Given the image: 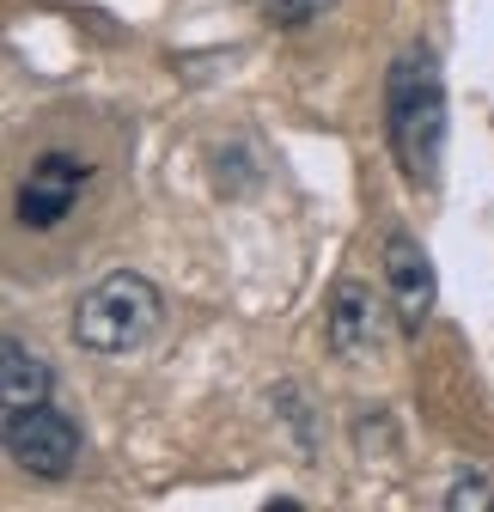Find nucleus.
<instances>
[{
    "label": "nucleus",
    "mask_w": 494,
    "mask_h": 512,
    "mask_svg": "<svg viewBox=\"0 0 494 512\" xmlns=\"http://www.w3.org/2000/svg\"><path fill=\"white\" fill-rule=\"evenodd\" d=\"M385 141L397 171L415 189L440 183V159H446V80H440V55L427 43H409L391 74H385Z\"/></svg>",
    "instance_id": "f257e3e1"
},
{
    "label": "nucleus",
    "mask_w": 494,
    "mask_h": 512,
    "mask_svg": "<svg viewBox=\"0 0 494 512\" xmlns=\"http://www.w3.org/2000/svg\"><path fill=\"white\" fill-rule=\"evenodd\" d=\"M159 324H165L159 287L147 275H129V269L92 281L74 305V342L86 354H135Z\"/></svg>",
    "instance_id": "f03ea898"
},
{
    "label": "nucleus",
    "mask_w": 494,
    "mask_h": 512,
    "mask_svg": "<svg viewBox=\"0 0 494 512\" xmlns=\"http://www.w3.org/2000/svg\"><path fill=\"white\" fill-rule=\"evenodd\" d=\"M7 452L37 482H61V476H74V464H80V427L61 409H49V403L7 409Z\"/></svg>",
    "instance_id": "7ed1b4c3"
},
{
    "label": "nucleus",
    "mask_w": 494,
    "mask_h": 512,
    "mask_svg": "<svg viewBox=\"0 0 494 512\" xmlns=\"http://www.w3.org/2000/svg\"><path fill=\"white\" fill-rule=\"evenodd\" d=\"M385 293H391V311H397V324L403 336H421V324L434 317V263H427V250L409 238V232H391L385 244Z\"/></svg>",
    "instance_id": "20e7f679"
},
{
    "label": "nucleus",
    "mask_w": 494,
    "mask_h": 512,
    "mask_svg": "<svg viewBox=\"0 0 494 512\" xmlns=\"http://www.w3.org/2000/svg\"><path fill=\"white\" fill-rule=\"evenodd\" d=\"M80 183H86V165L74 153H43L31 165V177L19 183V220L31 232L61 226V220L74 214V202H80Z\"/></svg>",
    "instance_id": "39448f33"
},
{
    "label": "nucleus",
    "mask_w": 494,
    "mask_h": 512,
    "mask_svg": "<svg viewBox=\"0 0 494 512\" xmlns=\"http://www.w3.org/2000/svg\"><path fill=\"white\" fill-rule=\"evenodd\" d=\"M324 336L342 360H360L373 354L379 336H385V311H379V293L366 281H336L330 293V311H324Z\"/></svg>",
    "instance_id": "423d86ee"
},
{
    "label": "nucleus",
    "mask_w": 494,
    "mask_h": 512,
    "mask_svg": "<svg viewBox=\"0 0 494 512\" xmlns=\"http://www.w3.org/2000/svg\"><path fill=\"white\" fill-rule=\"evenodd\" d=\"M49 391H55L49 360H43L25 336H7V342H0V397H7V409L49 403Z\"/></svg>",
    "instance_id": "0eeeda50"
},
{
    "label": "nucleus",
    "mask_w": 494,
    "mask_h": 512,
    "mask_svg": "<svg viewBox=\"0 0 494 512\" xmlns=\"http://www.w3.org/2000/svg\"><path fill=\"white\" fill-rule=\"evenodd\" d=\"M446 506L452 512H494V482L476 476V470H458L452 488H446Z\"/></svg>",
    "instance_id": "6e6552de"
},
{
    "label": "nucleus",
    "mask_w": 494,
    "mask_h": 512,
    "mask_svg": "<svg viewBox=\"0 0 494 512\" xmlns=\"http://www.w3.org/2000/svg\"><path fill=\"white\" fill-rule=\"evenodd\" d=\"M324 7H330V0H263V13H269L281 31H299V25H312Z\"/></svg>",
    "instance_id": "1a4fd4ad"
}]
</instances>
